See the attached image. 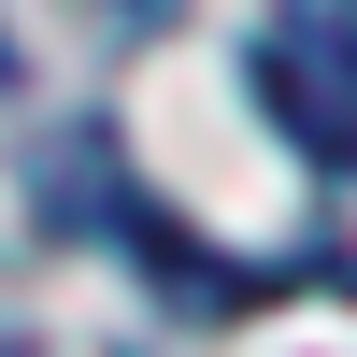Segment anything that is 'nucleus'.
Masks as SVG:
<instances>
[{
    "label": "nucleus",
    "instance_id": "1",
    "mask_svg": "<svg viewBox=\"0 0 357 357\" xmlns=\"http://www.w3.org/2000/svg\"><path fill=\"white\" fill-rule=\"evenodd\" d=\"M257 100H272V129L301 143L314 172H357V15L286 0V15L257 29Z\"/></svg>",
    "mask_w": 357,
    "mask_h": 357
}]
</instances>
